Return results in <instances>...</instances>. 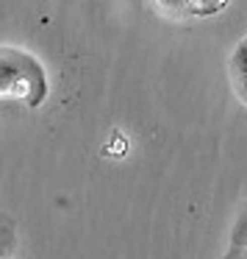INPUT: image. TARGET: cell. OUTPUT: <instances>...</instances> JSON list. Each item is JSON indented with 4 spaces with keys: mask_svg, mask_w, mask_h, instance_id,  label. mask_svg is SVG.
Instances as JSON below:
<instances>
[{
    "mask_svg": "<svg viewBox=\"0 0 247 259\" xmlns=\"http://www.w3.org/2000/svg\"><path fill=\"white\" fill-rule=\"evenodd\" d=\"M17 251V223L6 212H0V259H12Z\"/></svg>",
    "mask_w": 247,
    "mask_h": 259,
    "instance_id": "277c9868",
    "label": "cell"
},
{
    "mask_svg": "<svg viewBox=\"0 0 247 259\" xmlns=\"http://www.w3.org/2000/svg\"><path fill=\"white\" fill-rule=\"evenodd\" d=\"M230 248H247V201L241 203L239 214H236L233 231H230Z\"/></svg>",
    "mask_w": 247,
    "mask_h": 259,
    "instance_id": "5b68a950",
    "label": "cell"
},
{
    "mask_svg": "<svg viewBox=\"0 0 247 259\" xmlns=\"http://www.w3.org/2000/svg\"><path fill=\"white\" fill-rule=\"evenodd\" d=\"M167 17H208L228 6V0H156Z\"/></svg>",
    "mask_w": 247,
    "mask_h": 259,
    "instance_id": "7a4b0ae2",
    "label": "cell"
},
{
    "mask_svg": "<svg viewBox=\"0 0 247 259\" xmlns=\"http://www.w3.org/2000/svg\"><path fill=\"white\" fill-rule=\"evenodd\" d=\"M228 75H230L233 95L247 106V39H241L236 45L233 56H230V64H228Z\"/></svg>",
    "mask_w": 247,
    "mask_h": 259,
    "instance_id": "3957f363",
    "label": "cell"
},
{
    "mask_svg": "<svg viewBox=\"0 0 247 259\" xmlns=\"http://www.w3.org/2000/svg\"><path fill=\"white\" fill-rule=\"evenodd\" d=\"M0 95L20 98L28 106L45 98V73L28 53L0 48Z\"/></svg>",
    "mask_w": 247,
    "mask_h": 259,
    "instance_id": "6da1fadb",
    "label": "cell"
},
{
    "mask_svg": "<svg viewBox=\"0 0 247 259\" xmlns=\"http://www.w3.org/2000/svg\"><path fill=\"white\" fill-rule=\"evenodd\" d=\"M222 259H247V248H230Z\"/></svg>",
    "mask_w": 247,
    "mask_h": 259,
    "instance_id": "8992f818",
    "label": "cell"
}]
</instances>
